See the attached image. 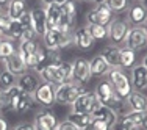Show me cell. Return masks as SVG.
Here are the masks:
<instances>
[{
	"label": "cell",
	"mask_w": 147,
	"mask_h": 130,
	"mask_svg": "<svg viewBox=\"0 0 147 130\" xmlns=\"http://www.w3.org/2000/svg\"><path fill=\"white\" fill-rule=\"evenodd\" d=\"M94 94H96L97 100H99L100 104H103V105H107V107L116 110L117 113L124 108V105H125V100L119 99V97L116 96L113 85H111L108 80H102V82L97 83L96 89H94Z\"/></svg>",
	"instance_id": "1"
},
{
	"label": "cell",
	"mask_w": 147,
	"mask_h": 130,
	"mask_svg": "<svg viewBox=\"0 0 147 130\" xmlns=\"http://www.w3.org/2000/svg\"><path fill=\"white\" fill-rule=\"evenodd\" d=\"M107 75H108V82L114 88L116 96L122 100H127V97L133 93V86H131V82L128 79V75L124 72V69L111 68Z\"/></svg>",
	"instance_id": "2"
},
{
	"label": "cell",
	"mask_w": 147,
	"mask_h": 130,
	"mask_svg": "<svg viewBox=\"0 0 147 130\" xmlns=\"http://www.w3.org/2000/svg\"><path fill=\"white\" fill-rule=\"evenodd\" d=\"M83 93H85V88L71 80V82H66V83L58 85L55 88V102H58L61 105L72 104Z\"/></svg>",
	"instance_id": "3"
},
{
	"label": "cell",
	"mask_w": 147,
	"mask_h": 130,
	"mask_svg": "<svg viewBox=\"0 0 147 130\" xmlns=\"http://www.w3.org/2000/svg\"><path fill=\"white\" fill-rule=\"evenodd\" d=\"M107 28H108V39L111 41V44L117 45V47L125 45V41H127V36L131 28L127 19H113Z\"/></svg>",
	"instance_id": "4"
},
{
	"label": "cell",
	"mask_w": 147,
	"mask_h": 130,
	"mask_svg": "<svg viewBox=\"0 0 147 130\" xmlns=\"http://www.w3.org/2000/svg\"><path fill=\"white\" fill-rule=\"evenodd\" d=\"M92 77L91 74V66L89 61L83 57H78L74 60L72 63V82L78 83V85H85L88 83Z\"/></svg>",
	"instance_id": "5"
},
{
	"label": "cell",
	"mask_w": 147,
	"mask_h": 130,
	"mask_svg": "<svg viewBox=\"0 0 147 130\" xmlns=\"http://www.w3.org/2000/svg\"><path fill=\"white\" fill-rule=\"evenodd\" d=\"M33 100L36 104L42 105V107L49 108L55 104V86L50 85V83H39L38 88L34 89V93L31 94Z\"/></svg>",
	"instance_id": "6"
},
{
	"label": "cell",
	"mask_w": 147,
	"mask_h": 130,
	"mask_svg": "<svg viewBox=\"0 0 147 130\" xmlns=\"http://www.w3.org/2000/svg\"><path fill=\"white\" fill-rule=\"evenodd\" d=\"M125 47L131 49L133 52L144 50L147 47V31L144 27H131L125 41Z\"/></svg>",
	"instance_id": "7"
},
{
	"label": "cell",
	"mask_w": 147,
	"mask_h": 130,
	"mask_svg": "<svg viewBox=\"0 0 147 130\" xmlns=\"http://www.w3.org/2000/svg\"><path fill=\"white\" fill-rule=\"evenodd\" d=\"M96 104H97L96 94L85 91L71 104V113H91Z\"/></svg>",
	"instance_id": "8"
},
{
	"label": "cell",
	"mask_w": 147,
	"mask_h": 130,
	"mask_svg": "<svg viewBox=\"0 0 147 130\" xmlns=\"http://www.w3.org/2000/svg\"><path fill=\"white\" fill-rule=\"evenodd\" d=\"M147 20V6L141 2L130 3L128 6V14H127V22L130 27H142Z\"/></svg>",
	"instance_id": "9"
},
{
	"label": "cell",
	"mask_w": 147,
	"mask_h": 130,
	"mask_svg": "<svg viewBox=\"0 0 147 130\" xmlns=\"http://www.w3.org/2000/svg\"><path fill=\"white\" fill-rule=\"evenodd\" d=\"M91 114H92L94 119H102V121L107 122L110 127H113V125L116 124L117 119H119V116H121L116 110H113V108H110V107H107V105L100 104L99 100H97L96 105H94Z\"/></svg>",
	"instance_id": "10"
},
{
	"label": "cell",
	"mask_w": 147,
	"mask_h": 130,
	"mask_svg": "<svg viewBox=\"0 0 147 130\" xmlns=\"http://www.w3.org/2000/svg\"><path fill=\"white\" fill-rule=\"evenodd\" d=\"M74 44L80 49V50H89L94 47V38L91 35L88 25L78 27L74 30Z\"/></svg>",
	"instance_id": "11"
},
{
	"label": "cell",
	"mask_w": 147,
	"mask_h": 130,
	"mask_svg": "<svg viewBox=\"0 0 147 130\" xmlns=\"http://www.w3.org/2000/svg\"><path fill=\"white\" fill-rule=\"evenodd\" d=\"M33 125L36 130H55L58 125V119L50 110H42L36 114Z\"/></svg>",
	"instance_id": "12"
},
{
	"label": "cell",
	"mask_w": 147,
	"mask_h": 130,
	"mask_svg": "<svg viewBox=\"0 0 147 130\" xmlns=\"http://www.w3.org/2000/svg\"><path fill=\"white\" fill-rule=\"evenodd\" d=\"M3 64H5L6 71L11 72L13 75H16V77L24 75V74L28 71V68H27V64H25V61H24V58L19 55V52H17V50L11 55V57L6 58L5 61H3Z\"/></svg>",
	"instance_id": "13"
},
{
	"label": "cell",
	"mask_w": 147,
	"mask_h": 130,
	"mask_svg": "<svg viewBox=\"0 0 147 130\" xmlns=\"http://www.w3.org/2000/svg\"><path fill=\"white\" fill-rule=\"evenodd\" d=\"M131 86L133 91H144L147 89V68L144 64H135L131 68Z\"/></svg>",
	"instance_id": "14"
},
{
	"label": "cell",
	"mask_w": 147,
	"mask_h": 130,
	"mask_svg": "<svg viewBox=\"0 0 147 130\" xmlns=\"http://www.w3.org/2000/svg\"><path fill=\"white\" fill-rule=\"evenodd\" d=\"M30 19H31V28L36 36H44L45 33V11L44 6H36L30 9Z\"/></svg>",
	"instance_id": "15"
},
{
	"label": "cell",
	"mask_w": 147,
	"mask_h": 130,
	"mask_svg": "<svg viewBox=\"0 0 147 130\" xmlns=\"http://www.w3.org/2000/svg\"><path fill=\"white\" fill-rule=\"evenodd\" d=\"M44 11H45V31L47 30H55L61 19L63 13L61 8L57 3H49V5L44 6Z\"/></svg>",
	"instance_id": "16"
},
{
	"label": "cell",
	"mask_w": 147,
	"mask_h": 130,
	"mask_svg": "<svg viewBox=\"0 0 147 130\" xmlns=\"http://www.w3.org/2000/svg\"><path fill=\"white\" fill-rule=\"evenodd\" d=\"M16 85L24 94H33L34 89H36L38 85H39V80H38V77L34 75V74L25 72L24 75L17 77Z\"/></svg>",
	"instance_id": "17"
},
{
	"label": "cell",
	"mask_w": 147,
	"mask_h": 130,
	"mask_svg": "<svg viewBox=\"0 0 147 130\" xmlns=\"http://www.w3.org/2000/svg\"><path fill=\"white\" fill-rule=\"evenodd\" d=\"M125 105H128L130 111H141L146 113L147 111V96L139 91H133L130 96L125 100Z\"/></svg>",
	"instance_id": "18"
},
{
	"label": "cell",
	"mask_w": 147,
	"mask_h": 130,
	"mask_svg": "<svg viewBox=\"0 0 147 130\" xmlns=\"http://www.w3.org/2000/svg\"><path fill=\"white\" fill-rule=\"evenodd\" d=\"M102 57L110 64V68H121V47L117 45H107L102 50Z\"/></svg>",
	"instance_id": "19"
},
{
	"label": "cell",
	"mask_w": 147,
	"mask_h": 130,
	"mask_svg": "<svg viewBox=\"0 0 147 130\" xmlns=\"http://www.w3.org/2000/svg\"><path fill=\"white\" fill-rule=\"evenodd\" d=\"M72 80V63L63 61L57 64V71H55V85H63L66 82Z\"/></svg>",
	"instance_id": "20"
},
{
	"label": "cell",
	"mask_w": 147,
	"mask_h": 130,
	"mask_svg": "<svg viewBox=\"0 0 147 130\" xmlns=\"http://www.w3.org/2000/svg\"><path fill=\"white\" fill-rule=\"evenodd\" d=\"M38 47H39V44H38L34 39H30V41H22V43L19 44V49H17V52H19V55L24 58V61H25L27 68H28V63L31 61L33 55L36 53Z\"/></svg>",
	"instance_id": "21"
},
{
	"label": "cell",
	"mask_w": 147,
	"mask_h": 130,
	"mask_svg": "<svg viewBox=\"0 0 147 130\" xmlns=\"http://www.w3.org/2000/svg\"><path fill=\"white\" fill-rule=\"evenodd\" d=\"M67 121H71L78 130H85V129L91 127L94 118L91 113H69Z\"/></svg>",
	"instance_id": "22"
},
{
	"label": "cell",
	"mask_w": 147,
	"mask_h": 130,
	"mask_svg": "<svg viewBox=\"0 0 147 130\" xmlns=\"http://www.w3.org/2000/svg\"><path fill=\"white\" fill-rule=\"evenodd\" d=\"M89 66H91V74L96 77H102V75H107L110 72V64L105 61V58L102 55H96L92 60L89 61Z\"/></svg>",
	"instance_id": "23"
},
{
	"label": "cell",
	"mask_w": 147,
	"mask_h": 130,
	"mask_svg": "<svg viewBox=\"0 0 147 130\" xmlns=\"http://www.w3.org/2000/svg\"><path fill=\"white\" fill-rule=\"evenodd\" d=\"M25 2L24 0H9L6 5V16L11 20H19L20 16L25 13Z\"/></svg>",
	"instance_id": "24"
},
{
	"label": "cell",
	"mask_w": 147,
	"mask_h": 130,
	"mask_svg": "<svg viewBox=\"0 0 147 130\" xmlns=\"http://www.w3.org/2000/svg\"><path fill=\"white\" fill-rule=\"evenodd\" d=\"M44 49L49 52L59 50V33L57 30H47L42 36Z\"/></svg>",
	"instance_id": "25"
},
{
	"label": "cell",
	"mask_w": 147,
	"mask_h": 130,
	"mask_svg": "<svg viewBox=\"0 0 147 130\" xmlns=\"http://www.w3.org/2000/svg\"><path fill=\"white\" fill-rule=\"evenodd\" d=\"M94 11H96L97 17H99V24H100V25H105V27L110 25V22L113 20V11L108 8L107 3H99V5H96Z\"/></svg>",
	"instance_id": "26"
},
{
	"label": "cell",
	"mask_w": 147,
	"mask_h": 130,
	"mask_svg": "<svg viewBox=\"0 0 147 130\" xmlns=\"http://www.w3.org/2000/svg\"><path fill=\"white\" fill-rule=\"evenodd\" d=\"M136 64V52L128 47H121V69H131Z\"/></svg>",
	"instance_id": "27"
},
{
	"label": "cell",
	"mask_w": 147,
	"mask_h": 130,
	"mask_svg": "<svg viewBox=\"0 0 147 130\" xmlns=\"http://www.w3.org/2000/svg\"><path fill=\"white\" fill-rule=\"evenodd\" d=\"M14 52H16V47H14V44H13V41L3 36L2 39H0V60L5 61V60L8 57H11Z\"/></svg>",
	"instance_id": "28"
},
{
	"label": "cell",
	"mask_w": 147,
	"mask_h": 130,
	"mask_svg": "<svg viewBox=\"0 0 147 130\" xmlns=\"http://www.w3.org/2000/svg\"><path fill=\"white\" fill-rule=\"evenodd\" d=\"M16 82H17V77L13 75L11 72H8L6 69L3 72H0V89L2 91H8L9 88L16 86Z\"/></svg>",
	"instance_id": "29"
},
{
	"label": "cell",
	"mask_w": 147,
	"mask_h": 130,
	"mask_svg": "<svg viewBox=\"0 0 147 130\" xmlns=\"http://www.w3.org/2000/svg\"><path fill=\"white\" fill-rule=\"evenodd\" d=\"M108 5V8L114 13H124L128 9V6H130V0H107L105 2Z\"/></svg>",
	"instance_id": "30"
},
{
	"label": "cell",
	"mask_w": 147,
	"mask_h": 130,
	"mask_svg": "<svg viewBox=\"0 0 147 130\" xmlns=\"http://www.w3.org/2000/svg\"><path fill=\"white\" fill-rule=\"evenodd\" d=\"M59 8H61V13L64 16H69V17L75 19V16H77V2L75 0H64L63 3H59Z\"/></svg>",
	"instance_id": "31"
},
{
	"label": "cell",
	"mask_w": 147,
	"mask_h": 130,
	"mask_svg": "<svg viewBox=\"0 0 147 130\" xmlns=\"http://www.w3.org/2000/svg\"><path fill=\"white\" fill-rule=\"evenodd\" d=\"M22 31H24V27L20 25L19 20H11V25H9V30H8V33H6L5 38H8V39H11V41L19 39Z\"/></svg>",
	"instance_id": "32"
},
{
	"label": "cell",
	"mask_w": 147,
	"mask_h": 130,
	"mask_svg": "<svg viewBox=\"0 0 147 130\" xmlns=\"http://www.w3.org/2000/svg\"><path fill=\"white\" fill-rule=\"evenodd\" d=\"M88 28L92 35L94 41H102L108 38V28L105 25H88Z\"/></svg>",
	"instance_id": "33"
},
{
	"label": "cell",
	"mask_w": 147,
	"mask_h": 130,
	"mask_svg": "<svg viewBox=\"0 0 147 130\" xmlns=\"http://www.w3.org/2000/svg\"><path fill=\"white\" fill-rule=\"evenodd\" d=\"M33 97H31V94H24L22 99H20V102L17 104L16 107V113H24V111H27L28 108H31V105H33Z\"/></svg>",
	"instance_id": "34"
},
{
	"label": "cell",
	"mask_w": 147,
	"mask_h": 130,
	"mask_svg": "<svg viewBox=\"0 0 147 130\" xmlns=\"http://www.w3.org/2000/svg\"><path fill=\"white\" fill-rule=\"evenodd\" d=\"M9 25H11V19L6 16V13L0 14V33H2L3 36H6V33H8V30H9Z\"/></svg>",
	"instance_id": "35"
},
{
	"label": "cell",
	"mask_w": 147,
	"mask_h": 130,
	"mask_svg": "<svg viewBox=\"0 0 147 130\" xmlns=\"http://www.w3.org/2000/svg\"><path fill=\"white\" fill-rule=\"evenodd\" d=\"M74 44V33L61 35L59 33V49H67Z\"/></svg>",
	"instance_id": "36"
},
{
	"label": "cell",
	"mask_w": 147,
	"mask_h": 130,
	"mask_svg": "<svg viewBox=\"0 0 147 130\" xmlns=\"http://www.w3.org/2000/svg\"><path fill=\"white\" fill-rule=\"evenodd\" d=\"M125 114L128 116V119H130L136 127H141V122H142V118H144V113H141V111H128V113H125Z\"/></svg>",
	"instance_id": "37"
},
{
	"label": "cell",
	"mask_w": 147,
	"mask_h": 130,
	"mask_svg": "<svg viewBox=\"0 0 147 130\" xmlns=\"http://www.w3.org/2000/svg\"><path fill=\"white\" fill-rule=\"evenodd\" d=\"M89 129H91V130H111L110 125H108L107 122H103L102 119H94Z\"/></svg>",
	"instance_id": "38"
},
{
	"label": "cell",
	"mask_w": 147,
	"mask_h": 130,
	"mask_svg": "<svg viewBox=\"0 0 147 130\" xmlns=\"http://www.w3.org/2000/svg\"><path fill=\"white\" fill-rule=\"evenodd\" d=\"M19 22H20V25L24 27V30H27V28H31V19H30V11H25V13H24V14L20 16Z\"/></svg>",
	"instance_id": "39"
},
{
	"label": "cell",
	"mask_w": 147,
	"mask_h": 130,
	"mask_svg": "<svg viewBox=\"0 0 147 130\" xmlns=\"http://www.w3.org/2000/svg\"><path fill=\"white\" fill-rule=\"evenodd\" d=\"M55 130H78L75 127V125L72 124L71 121H67V119H64V121H61V122H58V125H57V129Z\"/></svg>",
	"instance_id": "40"
},
{
	"label": "cell",
	"mask_w": 147,
	"mask_h": 130,
	"mask_svg": "<svg viewBox=\"0 0 147 130\" xmlns=\"http://www.w3.org/2000/svg\"><path fill=\"white\" fill-rule=\"evenodd\" d=\"M34 31L33 28H27V30H24L22 31V35H20V38H19V41L22 43V41H30V39H34Z\"/></svg>",
	"instance_id": "41"
},
{
	"label": "cell",
	"mask_w": 147,
	"mask_h": 130,
	"mask_svg": "<svg viewBox=\"0 0 147 130\" xmlns=\"http://www.w3.org/2000/svg\"><path fill=\"white\" fill-rule=\"evenodd\" d=\"M8 108V97H6V93L0 89V111Z\"/></svg>",
	"instance_id": "42"
},
{
	"label": "cell",
	"mask_w": 147,
	"mask_h": 130,
	"mask_svg": "<svg viewBox=\"0 0 147 130\" xmlns=\"http://www.w3.org/2000/svg\"><path fill=\"white\" fill-rule=\"evenodd\" d=\"M13 130H36V129H34V125L30 124V122H20L16 127H13Z\"/></svg>",
	"instance_id": "43"
},
{
	"label": "cell",
	"mask_w": 147,
	"mask_h": 130,
	"mask_svg": "<svg viewBox=\"0 0 147 130\" xmlns=\"http://www.w3.org/2000/svg\"><path fill=\"white\" fill-rule=\"evenodd\" d=\"M0 130H9V124L2 114H0Z\"/></svg>",
	"instance_id": "44"
},
{
	"label": "cell",
	"mask_w": 147,
	"mask_h": 130,
	"mask_svg": "<svg viewBox=\"0 0 147 130\" xmlns=\"http://www.w3.org/2000/svg\"><path fill=\"white\" fill-rule=\"evenodd\" d=\"M141 130H147V111L144 113V118H142V122H141Z\"/></svg>",
	"instance_id": "45"
},
{
	"label": "cell",
	"mask_w": 147,
	"mask_h": 130,
	"mask_svg": "<svg viewBox=\"0 0 147 130\" xmlns=\"http://www.w3.org/2000/svg\"><path fill=\"white\" fill-rule=\"evenodd\" d=\"M64 0H42L44 5H49V3H57V5H59V3H63Z\"/></svg>",
	"instance_id": "46"
},
{
	"label": "cell",
	"mask_w": 147,
	"mask_h": 130,
	"mask_svg": "<svg viewBox=\"0 0 147 130\" xmlns=\"http://www.w3.org/2000/svg\"><path fill=\"white\" fill-rule=\"evenodd\" d=\"M8 2L9 0H0V8H3L5 5H8Z\"/></svg>",
	"instance_id": "47"
},
{
	"label": "cell",
	"mask_w": 147,
	"mask_h": 130,
	"mask_svg": "<svg viewBox=\"0 0 147 130\" xmlns=\"http://www.w3.org/2000/svg\"><path fill=\"white\" fill-rule=\"evenodd\" d=\"M141 64H144V66H146V68H147V55H146V57H144V58H142V63H141Z\"/></svg>",
	"instance_id": "48"
},
{
	"label": "cell",
	"mask_w": 147,
	"mask_h": 130,
	"mask_svg": "<svg viewBox=\"0 0 147 130\" xmlns=\"http://www.w3.org/2000/svg\"><path fill=\"white\" fill-rule=\"evenodd\" d=\"M142 27H144V28H146V31H147V20H146V24H144Z\"/></svg>",
	"instance_id": "49"
},
{
	"label": "cell",
	"mask_w": 147,
	"mask_h": 130,
	"mask_svg": "<svg viewBox=\"0 0 147 130\" xmlns=\"http://www.w3.org/2000/svg\"><path fill=\"white\" fill-rule=\"evenodd\" d=\"M131 130H141V127H135V129H131Z\"/></svg>",
	"instance_id": "50"
},
{
	"label": "cell",
	"mask_w": 147,
	"mask_h": 130,
	"mask_svg": "<svg viewBox=\"0 0 147 130\" xmlns=\"http://www.w3.org/2000/svg\"><path fill=\"white\" fill-rule=\"evenodd\" d=\"M136 2H141V3H144V2H146V0H136Z\"/></svg>",
	"instance_id": "51"
},
{
	"label": "cell",
	"mask_w": 147,
	"mask_h": 130,
	"mask_svg": "<svg viewBox=\"0 0 147 130\" xmlns=\"http://www.w3.org/2000/svg\"><path fill=\"white\" fill-rule=\"evenodd\" d=\"M0 14H3V8H0Z\"/></svg>",
	"instance_id": "52"
},
{
	"label": "cell",
	"mask_w": 147,
	"mask_h": 130,
	"mask_svg": "<svg viewBox=\"0 0 147 130\" xmlns=\"http://www.w3.org/2000/svg\"><path fill=\"white\" fill-rule=\"evenodd\" d=\"M2 38H3V35H2V33H0V39H2Z\"/></svg>",
	"instance_id": "53"
},
{
	"label": "cell",
	"mask_w": 147,
	"mask_h": 130,
	"mask_svg": "<svg viewBox=\"0 0 147 130\" xmlns=\"http://www.w3.org/2000/svg\"><path fill=\"white\" fill-rule=\"evenodd\" d=\"M85 2H92V0H85Z\"/></svg>",
	"instance_id": "54"
}]
</instances>
